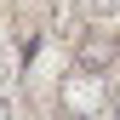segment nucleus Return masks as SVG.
Segmentation results:
<instances>
[{
	"mask_svg": "<svg viewBox=\"0 0 120 120\" xmlns=\"http://www.w3.org/2000/svg\"><path fill=\"white\" fill-rule=\"evenodd\" d=\"M103 103H109V86H103V74L74 69L69 80H63V109H69L74 120H97V114H103Z\"/></svg>",
	"mask_w": 120,
	"mask_h": 120,
	"instance_id": "obj_1",
	"label": "nucleus"
},
{
	"mask_svg": "<svg viewBox=\"0 0 120 120\" xmlns=\"http://www.w3.org/2000/svg\"><path fill=\"white\" fill-rule=\"evenodd\" d=\"M114 57H120V40L109 34V29H97V34H86L80 46H74V63H80L86 74H103V69L114 63Z\"/></svg>",
	"mask_w": 120,
	"mask_h": 120,
	"instance_id": "obj_2",
	"label": "nucleus"
},
{
	"mask_svg": "<svg viewBox=\"0 0 120 120\" xmlns=\"http://www.w3.org/2000/svg\"><path fill=\"white\" fill-rule=\"evenodd\" d=\"M0 120H11V92L0 86Z\"/></svg>",
	"mask_w": 120,
	"mask_h": 120,
	"instance_id": "obj_3",
	"label": "nucleus"
},
{
	"mask_svg": "<svg viewBox=\"0 0 120 120\" xmlns=\"http://www.w3.org/2000/svg\"><path fill=\"white\" fill-rule=\"evenodd\" d=\"M97 11H114V0H97Z\"/></svg>",
	"mask_w": 120,
	"mask_h": 120,
	"instance_id": "obj_4",
	"label": "nucleus"
}]
</instances>
